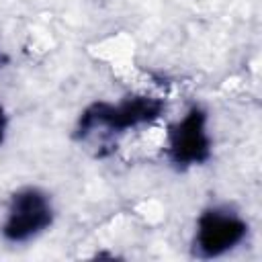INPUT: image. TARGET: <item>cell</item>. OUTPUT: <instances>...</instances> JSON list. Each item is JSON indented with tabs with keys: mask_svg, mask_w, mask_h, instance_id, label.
Instances as JSON below:
<instances>
[{
	"mask_svg": "<svg viewBox=\"0 0 262 262\" xmlns=\"http://www.w3.org/2000/svg\"><path fill=\"white\" fill-rule=\"evenodd\" d=\"M164 111V102L154 96H127L125 100L113 102H94L78 119L76 139H88L92 133H102L106 137L125 133L137 125L158 119Z\"/></svg>",
	"mask_w": 262,
	"mask_h": 262,
	"instance_id": "1",
	"label": "cell"
},
{
	"mask_svg": "<svg viewBox=\"0 0 262 262\" xmlns=\"http://www.w3.org/2000/svg\"><path fill=\"white\" fill-rule=\"evenodd\" d=\"M51 221L53 207L49 196L35 186H27L12 194L8 215L2 225V235L12 244L29 242L41 231H45Z\"/></svg>",
	"mask_w": 262,
	"mask_h": 262,
	"instance_id": "2",
	"label": "cell"
},
{
	"mask_svg": "<svg viewBox=\"0 0 262 262\" xmlns=\"http://www.w3.org/2000/svg\"><path fill=\"white\" fill-rule=\"evenodd\" d=\"M6 125H8V119H6L4 106L0 104V145H2V141H4V135H6Z\"/></svg>",
	"mask_w": 262,
	"mask_h": 262,
	"instance_id": "5",
	"label": "cell"
},
{
	"mask_svg": "<svg viewBox=\"0 0 262 262\" xmlns=\"http://www.w3.org/2000/svg\"><path fill=\"white\" fill-rule=\"evenodd\" d=\"M248 223L227 209H207L196 221L194 254L199 258H217L244 242Z\"/></svg>",
	"mask_w": 262,
	"mask_h": 262,
	"instance_id": "3",
	"label": "cell"
},
{
	"mask_svg": "<svg viewBox=\"0 0 262 262\" xmlns=\"http://www.w3.org/2000/svg\"><path fill=\"white\" fill-rule=\"evenodd\" d=\"M168 156L178 168L199 166L211 158V137L207 133V115L201 106L188 113L170 127Z\"/></svg>",
	"mask_w": 262,
	"mask_h": 262,
	"instance_id": "4",
	"label": "cell"
}]
</instances>
